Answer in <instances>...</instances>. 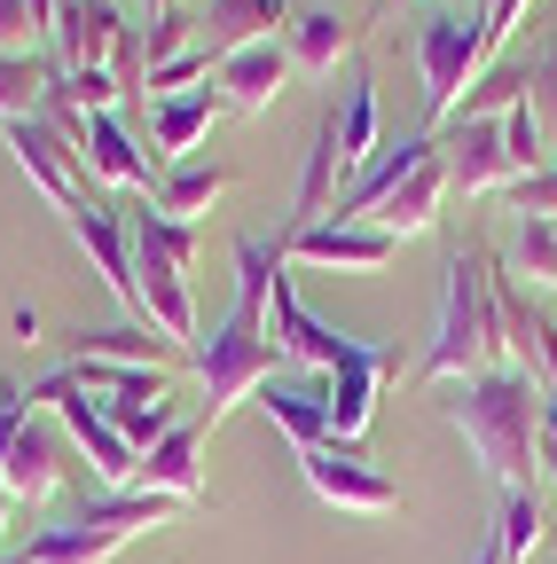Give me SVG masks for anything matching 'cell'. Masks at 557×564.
Returning a JSON list of instances; mask_svg holds the SVG:
<instances>
[{
  "label": "cell",
  "mask_w": 557,
  "mask_h": 564,
  "mask_svg": "<svg viewBox=\"0 0 557 564\" xmlns=\"http://www.w3.org/2000/svg\"><path fill=\"white\" fill-rule=\"evenodd\" d=\"M79 0H32V24H40V47H55V32H63V17H72Z\"/></svg>",
  "instance_id": "b9f144b4"
},
{
  "label": "cell",
  "mask_w": 557,
  "mask_h": 564,
  "mask_svg": "<svg viewBox=\"0 0 557 564\" xmlns=\"http://www.w3.org/2000/svg\"><path fill=\"white\" fill-rule=\"evenodd\" d=\"M142 9H150V17H165V9H189V0H142Z\"/></svg>",
  "instance_id": "f6af8a7d"
},
{
  "label": "cell",
  "mask_w": 557,
  "mask_h": 564,
  "mask_svg": "<svg viewBox=\"0 0 557 564\" xmlns=\"http://www.w3.org/2000/svg\"><path fill=\"white\" fill-rule=\"evenodd\" d=\"M486 63H495V47H486V17H479V9H432L425 24H416V70H425L432 133L463 110V95L479 87Z\"/></svg>",
  "instance_id": "8992f818"
},
{
  "label": "cell",
  "mask_w": 557,
  "mask_h": 564,
  "mask_svg": "<svg viewBox=\"0 0 557 564\" xmlns=\"http://www.w3.org/2000/svg\"><path fill=\"white\" fill-rule=\"evenodd\" d=\"M63 228H72V243H79V251H87V267L103 274V291L133 314V236H126V212H110V204H95V196H87ZM133 322H142V314H133Z\"/></svg>",
  "instance_id": "9a60e30c"
},
{
  "label": "cell",
  "mask_w": 557,
  "mask_h": 564,
  "mask_svg": "<svg viewBox=\"0 0 557 564\" xmlns=\"http://www.w3.org/2000/svg\"><path fill=\"white\" fill-rule=\"evenodd\" d=\"M24 423H32V384H0V463H9Z\"/></svg>",
  "instance_id": "ab89813d"
},
{
  "label": "cell",
  "mask_w": 557,
  "mask_h": 564,
  "mask_svg": "<svg viewBox=\"0 0 557 564\" xmlns=\"http://www.w3.org/2000/svg\"><path fill=\"white\" fill-rule=\"evenodd\" d=\"M495 549H503V564H526V556L542 549V494H534V486L503 494V510H495Z\"/></svg>",
  "instance_id": "f1b7e54d"
},
{
  "label": "cell",
  "mask_w": 557,
  "mask_h": 564,
  "mask_svg": "<svg viewBox=\"0 0 557 564\" xmlns=\"http://www.w3.org/2000/svg\"><path fill=\"white\" fill-rule=\"evenodd\" d=\"M17 510H24V502H17L9 486H0V549H9V525H17Z\"/></svg>",
  "instance_id": "7bdbcfd3"
},
{
  "label": "cell",
  "mask_w": 557,
  "mask_h": 564,
  "mask_svg": "<svg viewBox=\"0 0 557 564\" xmlns=\"http://www.w3.org/2000/svg\"><path fill=\"white\" fill-rule=\"evenodd\" d=\"M393 377H400V345H377V361L322 377V400H330V447H362V440H369L377 400H385Z\"/></svg>",
  "instance_id": "7c38bea8"
},
{
  "label": "cell",
  "mask_w": 557,
  "mask_h": 564,
  "mask_svg": "<svg viewBox=\"0 0 557 564\" xmlns=\"http://www.w3.org/2000/svg\"><path fill=\"white\" fill-rule=\"evenodd\" d=\"M55 95H63V102H79L87 118H103V110H118V102H126L110 70H55Z\"/></svg>",
  "instance_id": "d590c367"
},
{
  "label": "cell",
  "mask_w": 557,
  "mask_h": 564,
  "mask_svg": "<svg viewBox=\"0 0 557 564\" xmlns=\"http://www.w3.org/2000/svg\"><path fill=\"white\" fill-rule=\"evenodd\" d=\"M448 423L471 440L479 470L503 494L534 486V470H542V384L526 369H486V377L448 384Z\"/></svg>",
  "instance_id": "6da1fadb"
},
{
  "label": "cell",
  "mask_w": 557,
  "mask_h": 564,
  "mask_svg": "<svg viewBox=\"0 0 557 564\" xmlns=\"http://www.w3.org/2000/svg\"><path fill=\"white\" fill-rule=\"evenodd\" d=\"M275 369H283V352H275V337H267V314L228 299V314L213 329H196V345H189V377L204 392L196 415L221 423L228 408L259 400V384H275Z\"/></svg>",
  "instance_id": "277c9868"
},
{
  "label": "cell",
  "mask_w": 557,
  "mask_h": 564,
  "mask_svg": "<svg viewBox=\"0 0 557 564\" xmlns=\"http://www.w3.org/2000/svg\"><path fill=\"white\" fill-rule=\"evenodd\" d=\"M181 47H196V9H165V17H150V24H142V55H150V70H158V63H173Z\"/></svg>",
  "instance_id": "e575fe53"
},
{
  "label": "cell",
  "mask_w": 557,
  "mask_h": 564,
  "mask_svg": "<svg viewBox=\"0 0 557 564\" xmlns=\"http://www.w3.org/2000/svg\"><path fill=\"white\" fill-rule=\"evenodd\" d=\"M440 158H448V188H463V196H503L518 181L503 158V118H456L440 133Z\"/></svg>",
  "instance_id": "4fadbf2b"
},
{
  "label": "cell",
  "mask_w": 557,
  "mask_h": 564,
  "mask_svg": "<svg viewBox=\"0 0 557 564\" xmlns=\"http://www.w3.org/2000/svg\"><path fill=\"white\" fill-rule=\"evenodd\" d=\"M526 102H534V118H542V133H549V126H557V47L534 55V70H526Z\"/></svg>",
  "instance_id": "f35d334b"
},
{
  "label": "cell",
  "mask_w": 557,
  "mask_h": 564,
  "mask_svg": "<svg viewBox=\"0 0 557 564\" xmlns=\"http://www.w3.org/2000/svg\"><path fill=\"white\" fill-rule=\"evenodd\" d=\"M283 47H291V70H307V79H330L338 55H354V47H362V24H354V17H338V9H307V17H291Z\"/></svg>",
  "instance_id": "484cf974"
},
{
  "label": "cell",
  "mask_w": 557,
  "mask_h": 564,
  "mask_svg": "<svg viewBox=\"0 0 557 564\" xmlns=\"http://www.w3.org/2000/svg\"><path fill=\"white\" fill-rule=\"evenodd\" d=\"M448 196H456V188H448L440 133H408V141H385L377 165L345 188L330 212H338V220H369V228H385V236L400 243V236H432Z\"/></svg>",
  "instance_id": "7a4b0ae2"
},
{
  "label": "cell",
  "mask_w": 557,
  "mask_h": 564,
  "mask_svg": "<svg viewBox=\"0 0 557 564\" xmlns=\"http://www.w3.org/2000/svg\"><path fill=\"white\" fill-rule=\"evenodd\" d=\"M133 24L118 17V0H79L72 17H63V32H55V70H110V55H118V40H126Z\"/></svg>",
  "instance_id": "ffe728a7"
},
{
  "label": "cell",
  "mask_w": 557,
  "mask_h": 564,
  "mask_svg": "<svg viewBox=\"0 0 557 564\" xmlns=\"http://www.w3.org/2000/svg\"><path fill=\"white\" fill-rule=\"evenodd\" d=\"M181 518V502H165V494H95V502L79 518H63V525H40L17 556L24 564H110L133 533H165Z\"/></svg>",
  "instance_id": "5b68a950"
},
{
  "label": "cell",
  "mask_w": 557,
  "mask_h": 564,
  "mask_svg": "<svg viewBox=\"0 0 557 564\" xmlns=\"http://www.w3.org/2000/svg\"><path fill=\"white\" fill-rule=\"evenodd\" d=\"M503 306H495V259L486 251H456L448 259V291H440V329L416 361V384H463L503 369Z\"/></svg>",
  "instance_id": "3957f363"
},
{
  "label": "cell",
  "mask_w": 557,
  "mask_h": 564,
  "mask_svg": "<svg viewBox=\"0 0 557 564\" xmlns=\"http://www.w3.org/2000/svg\"><path fill=\"white\" fill-rule=\"evenodd\" d=\"M542 470H549V486H557V447H542Z\"/></svg>",
  "instance_id": "bcb514c9"
},
{
  "label": "cell",
  "mask_w": 557,
  "mask_h": 564,
  "mask_svg": "<svg viewBox=\"0 0 557 564\" xmlns=\"http://www.w3.org/2000/svg\"><path fill=\"white\" fill-rule=\"evenodd\" d=\"M0 141H9V158L24 165V181L72 220V212L87 204V165H79V150L63 141L47 118H17V126H0Z\"/></svg>",
  "instance_id": "9c48e42d"
},
{
  "label": "cell",
  "mask_w": 557,
  "mask_h": 564,
  "mask_svg": "<svg viewBox=\"0 0 557 564\" xmlns=\"http://www.w3.org/2000/svg\"><path fill=\"white\" fill-rule=\"evenodd\" d=\"M228 188H236V173H228V165H196V158H189V165H165V173H158L150 212H165V220H189V228H196V220H204V212H213Z\"/></svg>",
  "instance_id": "4316f807"
},
{
  "label": "cell",
  "mask_w": 557,
  "mask_h": 564,
  "mask_svg": "<svg viewBox=\"0 0 557 564\" xmlns=\"http://www.w3.org/2000/svg\"><path fill=\"white\" fill-rule=\"evenodd\" d=\"M63 478H72V463H63V432L32 415L24 432H17V447H9V463H0V486L32 510V502H55Z\"/></svg>",
  "instance_id": "ac0fdd59"
},
{
  "label": "cell",
  "mask_w": 557,
  "mask_h": 564,
  "mask_svg": "<svg viewBox=\"0 0 557 564\" xmlns=\"http://www.w3.org/2000/svg\"><path fill=\"white\" fill-rule=\"evenodd\" d=\"M291 32V0H196V47L228 63L259 40H283Z\"/></svg>",
  "instance_id": "5bb4252c"
},
{
  "label": "cell",
  "mask_w": 557,
  "mask_h": 564,
  "mask_svg": "<svg viewBox=\"0 0 557 564\" xmlns=\"http://www.w3.org/2000/svg\"><path fill=\"white\" fill-rule=\"evenodd\" d=\"M471 9H479V17H486V9H495V0H471Z\"/></svg>",
  "instance_id": "7dc6e473"
},
{
  "label": "cell",
  "mask_w": 557,
  "mask_h": 564,
  "mask_svg": "<svg viewBox=\"0 0 557 564\" xmlns=\"http://www.w3.org/2000/svg\"><path fill=\"white\" fill-rule=\"evenodd\" d=\"M338 181H345V165H338V110H322V118H314V141H307V165H299V196H291V220H283V236H291V228L330 220V196H338Z\"/></svg>",
  "instance_id": "d4e9b609"
},
{
  "label": "cell",
  "mask_w": 557,
  "mask_h": 564,
  "mask_svg": "<svg viewBox=\"0 0 557 564\" xmlns=\"http://www.w3.org/2000/svg\"><path fill=\"white\" fill-rule=\"evenodd\" d=\"M385 150V110H377V87H369V70L354 63V79H345V102H338V165L345 181H362Z\"/></svg>",
  "instance_id": "603a6c76"
},
{
  "label": "cell",
  "mask_w": 557,
  "mask_h": 564,
  "mask_svg": "<svg viewBox=\"0 0 557 564\" xmlns=\"http://www.w3.org/2000/svg\"><path fill=\"white\" fill-rule=\"evenodd\" d=\"M283 243V259H307V267H322V274H377V267H393V236L385 228H369V220H314V228H291V236H275Z\"/></svg>",
  "instance_id": "8fae6325"
},
{
  "label": "cell",
  "mask_w": 557,
  "mask_h": 564,
  "mask_svg": "<svg viewBox=\"0 0 557 564\" xmlns=\"http://www.w3.org/2000/svg\"><path fill=\"white\" fill-rule=\"evenodd\" d=\"M503 196H511V212H518V220H557V165H542V173H518Z\"/></svg>",
  "instance_id": "8d00e7d4"
},
{
  "label": "cell",
  "mask_w": 557,
  "mask_h": 564,
  "mask_svg": "<svg viewBox=\"0 0 557 564\" xmlns=\"http://www.w3.org/2000/svg\"><path fill=\"white\" fill-rule=\"evenodd\" d=\"M385 9H393V0H385Z\"/></svg>",
  "instance_id": "c3c4849f"
},
{
  "label": "cell",
  "mask_w": 557,
  "mask_h": 564,
  "mask_svg": "<svg viewBox=\"0 0 557 564\" xmlns=\"http://www.w3.org/2000/svg\"><path fill=\"white\" fill-rule=\"evenodd\" d=\"M518 17H526V0H495V9H486V47H503L518 32Z\"/></svg>",
  "instance_id": "60d3db41"
},
{
  "label": "cell",
  "mask_w": 557,
  "mask_h": 564,
  "mask_svg": "<svg viewBox=\"0 0 557 564\" xmlns=\"http://www.w3.org/2000/svg\"><path fill=\"white\" fill-rule=\"evenodd\" d=\"M259 415L283 432L299 455H314V447H330V400H322V384H299V377H275V384H259Z\"/></svg>",
  "instance_id": "cb8c5ba5"
},
{
  "label": "cell",
  "mask_w": 557,
  "mask_h": 564,
  "mask_svg": "<svg viewBox=\"0 0 557 564\" xmlns=\"http://www.w3.org/2000/svg\"><path fill=\"white\" fill-rule=\"evenodd\" d=\"M204 432H213V423H204V415H181L173 423V432L142 455V478H133V486H142V494H165V502H204Z\"/></svg>",
  "instance_id": "2e32d148"
},
{
  "label": "cell",
  "mask_w": 557,
  "mask_h": 564,
  "mask_svg": "<svg viewBox=\"0 0 557 564\" xmlns=\"http://www.w3.org/2000/svg\"><path fill=\"white\" fill-rule=\"evenodd\" d=\"M32 408H55V415H63V440H72V447L95 463V486H103V494H133V478H142V455H133V440H126L118 423L87 400L79 361L47 369V377L32 384Z\"/></svg>",
  "instance_id": "52a82bcc"
},
{
  "label": "cell",
  "mask_w": 557,
  "mask_h": 564,
  "mask_svg": "<svg viewBox=\"0 0 557 564\" xmlns=\"http://www.w3.org/2000/svg\"><path fill=\"white\" fill-rule=\"evenodd\" d=\"M511 274H526V291H557V220H518Z\"/></svg>",
  "instance_id": "1f68e13d"
},
{
  "label": "cell",
  "mask_w": 557,
  "mask_h": 564,
  "mask_svg": "<svg viewBox=\"0 0 557 564\" xmlns=\"http://www.w3.org/2000/svg\"><path fill=\"white\" fill-rule=\"evenodd\" d=\"M291 79H299V70H291V47H283V40H259V47H244V55L221 63V102L244 110V118H259V110H275V95H283Z\"/></svg>",
  "instance_id": "d6986e66"
},
{
  "label": "cell",
  "mask_w": 557,
  "mask_h": 564,
  "mask_svg": "<svg viewBox=\"0 0 557 564\" xmlns=\"http://www.w3.org/2000/svg\"><path fill=\"white\" fill-rule=\"evenodd\" d=\"M47 87H55V55H0V126L40 118Z\"/></svg>",
  "instance_id": "83f0119b"
},
{
  "label": "cell",
  "mask_w": 557,
  "mask_h": 564,
  "mask_svg": "<svg viewBox=\"0 0 557 564\" xmlns=\"http://www.w3.org/2000/svg\"><path fill=\"white\" fill-rule=\"evenodd\" d=\"M267 337H275V352H283L291 369H314V377H338V369L377 361L369 337H345L338 322H322V314L291 291V267L275 274V291H267Z\"/></svg>",
  "instance_id": "ba28073f"
},
{
  "label": "cell",
  "mask_w": 557,
  "mask_h": 564,
  "mask_svg": "<svg viewBox=\"0 0 557 564\" xmlns=\"http://www.w3.org/2000/svg\"><path fill=\"white\" fill-rule=\"evenodd\" d=\"M0 55H40V24H32V0H0Z\"/></svg>",
  "instance_id": "74e56055"
},
{
  "label": "cell",
  "mask_w": 557,
  "mask_h": 564,
  "mask_svg": "<svg viewBox=\"0 0 557 564\" xmlns=\"http://www.w3.org/2000/svg\"><path fill=\"white\" fill-rule=\"evenodd\" d=\"M213 70H221V63L204 55V47H181L173 63H158V70H150V87H142V95H150V102H165V95H196L204 79H213Z\"/></svg>",
  "instance_id": "836d02e7"
},
{
  "label": "cell",
  "mask_w": 557,
  "mask_h": 564,
  "mask_svg": "<svg viewBox=\"0 0 557 564\" xmlns=\"http://www.w3.org/2000/svg\"><path fill=\"white\" fill-rule=\"evenodd\" d=\"M503 158H511V173H542V165H549V158H542V118H534L526 95L503 110Z\"/></svg>",
  "instance_id": "d6a6232c"
},
{
  "label": "cell",
  "mask_w": 557,
  "mask_h": 564,
  "mask_svg": "<svg viewBox=\"0 0 557 564\" xmlns=\"http://www.w3.org/2000/svg\"><path fill=\"white\" fill-rule=\"evenodd\" d=\"M158 158H142V141L126 133V118L118 110H103V118H87V181H103V188H158Z\"/></svg>",
  "instance_id": "44dd1931"
},
{
  "label": "cell",
  "mask_w": 557,
  "mask_h": 564,
  "mask_svg": "<svg viewBox=\"0 0 557 564\" xmlns=\"http://www.w3.org/2000/svg\"><path fill=\"white\" fill-rule=\"evenodd\" d=\"M526 70H534V63H486V70H479V87L463 95L456 118H503V110L526 95ZM456 118H448V126H456ZM448 126H440V133H448Z\"/></svg>",
  "instance_id": "4dcf8cb0"
},
{
  "label": "cell",
  "mask_w": 557,
  "mask_h": 564,
  "mask_svg": "<svg viewBox=\"0 0 557 564\" xmlns=\"http://www.w3.org/2000/svg\"><path fill=\"white\" fill-rule=\"evenodd\" d=\"M72 361H110V369H173L189 361L181 345H165L150 322H110V329H72Z\"/></svg>",
  "instance_id": "7402d4cb"
},
{
  "label": "cell",
  "mask_w": 557,
  "mask_h": 564,
  "mask_svg": "<svg viewBox=\"0 0 557 564\" xmlns=\"http://www.w3.org/2000/svg\"><path fill=\"white\" fill-rule=\"evenodd\" d=\"M471 564H503V549H495V533H486V541H479V556H471Z\"/></svg>",
  "instance_id": "ee69618b"
},
{
  "label": "cell",
  "mask_w": 557,
  "mask_h": 564,
  "mask_svg": "<svg viewBox=\"0 0 557 564\" xmlns=\"http://www.w3.org/2000/svg\"><path fill=\"white\" fill-rule=\"evenodd\" d=\"M299 470L330 510H354V518H393L400 510V486L362 447H314V455H299Z\"/></svg>",
  "instance_id": "30bf717a"
},
{
  "label": "cell",
  "mask_w": 557,
  "mask_h": 564,
  "mask_svg": "<svg viewBox=\"0 0 557 564\" xmlns=\"http://www.w3.org/2000/svg\"><path fill=\"white\" fill-rule=\"evenodd\" d=\"M126 236H133V251H150L165 267H196V228L189 220H165V212H126Z\"/></svg>",
  "instance_id": "f546056e"
},
{
  "label": "cell",
  "mask_w": 557,
  "mask_h": 564,
  "mask_svg": "<svg viewBox=\"0 0 557 564\" xmlns=\"http://www.w3.org/2000/svg\"><path fill=\"white\" fill-rule=\"evenodd\" d=\"M221 118H228L221 87H196V95H165V102H150V158H158V165H189V150H204Z\"/></svg>",
  "instance_id": "e0dca14e"
}]
</instances>
